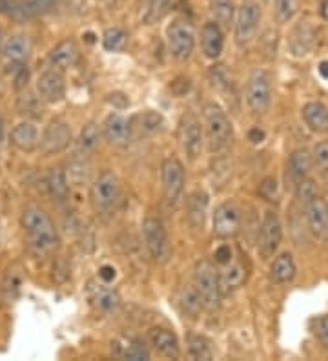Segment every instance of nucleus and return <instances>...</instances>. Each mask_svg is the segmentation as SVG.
Returning <instances> with one entry per match:
<instances>
[{"instance_id": "obj_1", "label": "nucleus", "mask_w": 328, "mask_h": 361, "mask_svg": "<svg viewBox=\"0 0 328 361\" xmlns=\"http://www.w3.org/2000/svg\"><path fill=\"white\" fill-rule=\"evenodd\" d=\"M20 225L28 239L31 254L37 257H48L59 248V233L51 217L39 207H30L22 212Z\"/></svg>"}, {"instance_id": "obj_2", "label": "nucleus", "mask_w": 328, "mask_h": 361, "mask_svg": "<svg viewBox=\"0 0 328 361\" xmlns=\"http://www.w3.org/2000/svg\"><path fill=\"white\" fill-rule=\"evenodd\" d=\"M202 128H205V139L208 142L210 152L226 150L233 139L232 123L228 119L226 111L215 102H208L202 108Z\"/></svg>"}, {"instance_id": "obj_3", "label": "nucleus", "mask_w": 328, "mask_h": 361, "mask_svg": "<svg viewBox=\"0 0 328 361\" xmlns=\"http://www.w3.org/2000/svg\"><path fill=\"white\" fill-rule=\"evenodd\" d=\"M193 286L202 298L205 309L215 310L221 305V283H219V272L210 259L197 261L193 270Z\"/></svg>"}, {"instance_id": "obj_4", "label": "nucleus", "mask_w": 328, "mask_h": 361, "mask_svg": "<svg viewBox=\"0 0 328 361\" xmlns=\"http://www.w3.org/2000/svg\"><path fill=\"white\" fill-rule=\"evenodd\" d=\"M119 197H121V186H119L117 176L109 170H102L90 188V199H92L93 208L99 214H109L117 207Z\"/></svg>"}, {"instance_id": "obj_5", "label": "nucleus", "mask_w": 328, "mask_h": 361, "mask_svg": "<svg viewBox=\"0 0 328 361\" xmlns=\"http://www.w3.org/2000/svg\"><path fill=\"white\" fill-rule=\"evenodd\" d=\"M177 141H179L181 150L188 157V161L199 159L202 146H205V128H202L201 119L192 111H186L179 119Z\"/></svg>"}, {"instance_id": "obj_6", "label": "nucleus", "mask_w": 328, "mask_h": 361, "mask_svg": "<svg viewBox=\"0 0 328 361\" xmlns=\"http://www.w3.org/2000/svg\"><path fill=\"white\" fill-rule=\"evenodd\" d=\"M245 101L254 115H265L272 102V79L267 70H254L248 77Z\"/></svg>"}, {"instance_id": "obj_7", "label": "nucleus", "mask_w": 328, "mask_h": 361, "mask_svg": "<svg viewBox=\"0 0 328 361\" xmlns=\"http://www.w3.org/2000/svg\"><path fill=\"white\" fill-rule=\"evenodd\" d=\"M262 11L257 0H245L237 8L236 20H233V33H236V42L239 46H248L257 35L259 26H261Z\"/></svg>"}, {"instance_id": "obj_8", "label": "nucleus", "mask_w": 328, "mask_h": 361, "mask_svg": "<svg viewBox=\"0 0 328 361\" xmlns=\"http://www.w3.org/2000/svg\"><path fill=\"white\" fill-rule=\"evenodd\" d=\"M168 48L175 61L184 62L192 57L195 48V30L186 18H174L166 27Z\"/></svg>"}, {"instance_id": "obj_9", "label": "nucleus", "mask_w": 328, "mask_h": 361, "mask_svg": "<svg viewBox=\"0 0 328 361\" xmlns=\"http://www.w3.org/2000/svg\"><path fill=\"white\" fill-rule=\"evenodd\" d=\"M142 235H145L146 248L155 263H164L170 257V239L168 232L162 225V221L157 217H146L142 223Z\"/></svg>"}, {"instance_id": "obj_10", "label": "nucleus", "mask_w": 328, "mask_h": 361, "mask_svg": "<svg viewBox=\"0 0 328 361\" xmlns=\"http://www.w3.org/2000/svg\"><path fill=\"white\" fill-rule=\"evenodd\" d=\"M71 141H73V133H71L70 124L64 119H53L40 135L39 150L44 155H57L68 150Z\"/></svg>"}, {"instance_id": "obj_11", "label": "nucleus", "mask_w": 328, "mask_h": 361, "mask_svg": "<svg viewBox=\"0 0 328 361\" xmlns=\"http://www.w3.org/2000/svg\"><path fill=\"white\" fill-rule=\"evenodd\" d=\"M241 208L233 201L219 204L212 217V232L217 239H232L241 230Z\"/></svg>"}, {"instance_id": "obj_12", "label": "nucleus", "mask_w": 328, "mask_h": 361, "mask_svg": "<svg viewBox=\"0 0 328 361\" xmlns=\"http://www.w3.org/2000/svg\"><path fill=\"white\" fill-rule=\"evenodd\" d=\"M161 180L164 199L170 204H175L183 197L184 183H186V173H184V166L179 159L168 157L162 161Z\"/></svg>"}, {"instance_id": "obj_13", "label": "nucleus", "mask_w": 328, "mask_h": 361, "mask_svg": "<svg viewBox=\"0 0 328 361\" xmlns=\"http://www.w3.org/2000/svg\"><path fill=\"white\" fill-rule=\"evenodd\" d=\"M283 241V226L277 217L276 212H265L261 221V228H259V238H257V250L265 259L272 257L281 247Z\"/></svg>"}, {"instance_id": "obj_14", "label": "nucleus", "mask_w": 328, "mask_h": 361, "mask_svg": "<svg viewBox=\"0 0 328 361\" xmlns=\"http://www.w3.org/2000/svg\"><path fill=\"white\" fill-rule=\"evenodd\" d=\"M86 295L93 309H97L99 312H114L121 305L119 292L115 290L114 286H109V283L102 281V279H92V281L87 283Z\"/></svg>"}, {"instance_id": "obj_15", "label": "nucleus", "mask_w": 328, "mask_h": 361, "mask_svg": "<svg viewBox=\"0 0 328 361\" xmlns=\"http://www.w3.org/2000/svg\"><path fill=\"white\" fill-rule=\"evenodd\" d=\"M305 207V217L308 230L312 232V235L317 239H327L328 238V203L320 195H314V197L308 201V203L303 204Z\"/></svg>"}, {"instance_id": "obj_16", "label": "nucleus", "mask_w": 328, "mask_h": 361, "mask_svg": "<svg viewBox=\"0 0 328 361\" xmlns=\"http://www.w3.org/2000/svg\"><path fill=\"white\" fill-rule=\"evenodd\" d=\"M37 93L44 102L57 104L66 97V80L62 71L49 68L37 80Z\"/></svg>"}, {"instance_id": "obj_17", "label": "nucleus", "mask_w": 328, "mask_h": 361, "mask_svg": "<svg viewBox=\"0 0 328 361\" xmlns=\"http://www.w3.org/2000/svg\"><path fill=\"white\" fill-rule=\"evenodd\" d=\"M148 343L157 354L170 360H177L181 356L179 339L170 329L164 326H153L148 331Z\"/></svg>"}, {"instance_id": "obj_18", "label": "nucleus", "mask_w": 328, "mask_h": 361, "mask_svg": "<svg viewBox=\"0 0 328 361\" xmlns=\"http://www.w3.org/2000/svg\"><path fill=\"white\" fill-rule=\"evenodd\" d=\"M102 137L111 146H126L131 137L130 121L121 114H109L101 124Z\"/></svg>"}, {"instance_id": "obj_19", "label": "nucleus", "mask_w": 328, "mask_h": 361, "mask_svg": "<svg viewBox=\"0 0 328 361\" xmlns=\"http://www.w3.org/2000/svg\"><path fill=\"white\" fill-rule=\"evenodd\" d=\"M80 57L79 44L73 39H64L49 51L48 64L49 68L59 71H66L73 68Z\"/></svg>"}, {"instance_id": "obj_20", "label": "nucleus", "mask_w": 328, "mask_h": 361, "mask_svg": "<svg viewBox=\"0 0 328 361\" xmlns=\"http://www.w3.org/2000/svg\"><path fill=\"white\" fill-rule=\"evenodd\" d=\"M210 197L205 190L197 188L186 199V221L192 230H201L208 217Z\"/></svg>"}, {"instance_id": "obj_21", "label": "nucleus", "mask_w": 328, "mask_h": 361, "mask_svg": "<svg viewBox=\"0 0 328 361\" xmlns=\"http://www.w3.org/2000/svg\"><path fill=\"white\" fill-rule=\"evenodd\" d=\"M312 154L305 148H299V150H293L290 154L288 161H286V180L290 185H299L303 179L308 177L312 170Z\"/></svg>"}, {"instance_id": "obj_22", "label": "nucleus", "mask_w": 328, "mask_h": 361, "mask_svg": "<svg viewBox=\"0 0 328 361\" xmlns=\"http://www.w3.org/2000/svg\"><path fill=\"white\" fill-rule=\"evenodd\" d=\"M9 141L17 150L24 152V154H31V152H35L39 148V130L31 121L18 123L9 133Z\"/></svg>"}, {"instance_id": "obj_23", "label": "nucleus", "mask_w": 328, "mask_h": 361, "mask_svg": "<svg viewBox=\"0 0 328 361\" xmlns=\"http://www.w3.org/2000/svg\"><path fill=\"white\" fill-rule=\"evenodd\" d=\"M201 49L205 53L206 59L215 61L221 57V53L224 49V33L223 30L210 20L201 27Z\"/></svg>"}, {"instance_id": "obj_24", "label": "nucleus", "mask_w": 328, "mask_h": 361, "mask_svg": "<svg viewBox=\"0 0 328 361\" xmlns=\"http://www.w3.org/2000/svg\"><path fill=\"white\" fill-rule=\"evenodd\" d=\"M111 350L117 357L121 360H131V361H146L150 360V348L146 347L142 341L135 338H128V336H123V338H117L111 343Z\"/></svg>"}, {"instance_id": "obj_25", "label": "nucleus", "mask_w": 328, "mask_h": 361, "mask_svg": "<svg viewBox=\"0 0 328 361\" xmlns=\"http://www.w3.org/2000/svg\"><path fill=\"white\" fill-rule=\"evenodd\" d=\"M301 117L308 130L314 133L328 132V106L320 101H310L303 106Z\"/></svg>"}, {"instance_id": "obj_26", "label": "nucleus", "mask_w": 328, "mask_h": 361, "mask_svg": "<svg viewBox=\"0 0 328 361\" xmlns=\"http://www.w3.org/2000/svg\"><path fill=\"white\" fill-rule=\"evenodd\" d=\"M219 272V283H221V292H230L239 288L243 283L246 281V269L245 264L239 259L233 257L232 261H228L226 264L221 267Z\"/></svg>"}, {"instance_id": "obj_27", "label": "nucleus", "mask_w": 328, "mask_h": 361, "mask_svg": "<svg viewBox=\"0 0 328 361\" xmlns=\"http://www.w3.org/2000/svg\"><path fill=\"white\" fill-rule=\"evenodd\" d=\"M298 274V267H296V261L290 252H283L279 256L274 257L270 264V279L277 285H284V283H290Z\"/></svg>"}, {"instance_id": "obj_28", "label": "nucleus", "mask_w": 328, "mask_h": 361, "mask_svg": "<svg viewBox=\"0 0 328 361\" xmlns=\"http://www.w3.org/2000/svg\"><path fill=\"white\" fill-rule=\"evenodd\" d=\"M46 186H48L49 197L55 203L62 204L70 197V180L62 168H51L46 177Z\"/></svg>"}, {"instance_id": "obj_29", "label": "nucleus", "mask_w": 328, "mask_h": 361, "mask_svg": "<svg viewBox=\"0 0 328 361\" xmlns=\"http://www.w3.org/2000/svg\"><path fill=\"white\" fill-rule=\"evenodd\" d=\"M164 126V117L157 111H145V114L135 115L133 119L130 121L131 133H139V135H153V133H159Z\"/></svg>"}, {"instance_id": "obj_30", "label": "nucleus", "mask_w": 328, "mask_h": 361, "mask_svg": "<svg viewBox=\"0 0 328 361\" xmlns=\"http://www.w3.org/2000/svg\"><path fill=\"white\" fill-rule=\"evenodd\" d=\"M314 27L308 23H301L296 30H293L292 37H290V51L296 57H305L314 48Z\"/></svg>"}, {"instance_id": "obj_31", "label": "nucleus", "mask_w": 328, "mask_h": 361, "mask_svg": "<svg viewBox=\"0 0 328 361\" xmlns=\"http://www.w3.org/2000/svg\"><path fill=\"white\" fill-rule=\"evenodd\" d=\"M236 11L237 8L233 0H212V4H210L212 20H214L221 30H228L230 26H233Z\"/></svg>"}, {"instance_id": "obj_32", "label": "nucleus", "mask_w": 328, "mask_h": 361, "mask_svg": "<svg viewBox=\"0 0 328 361\" xmlns=\"http://www.w3.org/2000/svg\"><path fill=\"white\" fill-rule=\"evenodd\" d=\"M4 57L11 62H17L22 64L24 61H28L31 53V42L26 35H13L6 40L4 48H2Z\"/></svg>"}, {"instance_id": "obj_33", "label": "nucleus", "mask_w": 328, "mask_h": 361, "mask_svg": "<svg viewBox=\"0 0 328 361\" xmlns=\"http://www.w3.org/2000/svg\"><path fill=\"white\" fill-rule=\"evenodd\" d=\"M101 139H102V132H101V126L97 123H87L84 124L83 130L79 133V139H77V145H79V154L83 155H90L95 154L99 145H101Z\"/></svg>"}, {"instance_id": "obj_34", "label": "nucleus", "mask_w": 328, "mask_h": 361, "mask_svg": "<svg viewBox=\"0 0 328 361\" xmlns=\"http://www.w3.org/2000/svg\"><path fill=\"white\" fill-rule=\"evenodd\" d=\"M177 305H179L181 312L188 317H197L199 314H201V310L205 309L202 298L199 295V292H197V288L193 285L184 286L183 290L179 292Z\"/></svg>"}, {"instance_id": "obj_35", "label": "nucleus", "mask_w": 328, "mask_h": 361, "mask_svg": "<svg viewBox=\"0 0 328 361\" xmlns=\"http://www.w3.org/2000/svg\"><path fill=\"white\" fill-rule=\"evenodd\" d=\"M42 99L37 97L35 93L26 92L24 95L18 97L17 108L18 114L26 119H40L42 117Z\"/></svg>"}, {"instance_id": "obj_36", "label": "nucleus", "mask_w": 328, "mask_h": 361, "mask_svg": "<svg viewBox=\"0 0 328 361\" xmlns=\"http://www.w3.org/2000/svg\"><path fill=\"white\" fill-rule=\"evenodd\" d=\"M0 15L17 20V23H26L33 15L30 13V9L22 0H0Z\"/></svg>"}, {"instance_id": "obj_37", "label": "nucleus", "mask_w": 328, "mask_h": 361, "mask_svg": "<svg viewBox=\"0 0 328 361\" xmlns=\"http://www.w3.org/2000/svg\"><path fill=\"white\" fill-rule=\"evenodd\" d=\"M128 42V33L123 27H108V30L102 33V48L106 51H123L126 48Z\"/></svg>"}, {"instance_id": "obj_38", "label": "nucleus", "mask_w": 328, "mask_h": 361, "mask_svg": "<svg viewBox=\"0 0 328 361\" xmlns=\"http://www.w3.org/2000/svg\"><path fill=\"white\" fill-rule=\"evenodd\" d=\"M188 354L193 360H212L214 357L210 343L206 341V338L197 334L188 336Z\"/></svg>"}, {"instance_id": "obj_39", "label": "nucleus", "mask_w": 328, "mask_h": 361, "mask_svg": "<svg viewBox=\"0 0 328 361\" xmlns=\"http://www.w3.org/2000/svg\"><path fill=\"white\" fill-rule=\"evenodd\" d=\"M299 9V0H274V13L277 23L288 24Z\"/></svg>"}, {"instance_id": "obj_40", "label": "nucleus", "mask_w": 328, "mask_h": 361, "mask_svg": "<svg viewBox=\"0 0 328 361\" xmlns=\"http://www.w3.org/2000/svg\"><path fill=\"white\" fill-rule=\"evenodd\" d=\"M80 159H73L70 163V166H68V170H70V173H66L68 176V180L70 183H73V185H83L84 180L87 179V170H90V166H87V155H83L79 154Z\"/></svg>"}, {"instance_id": "obj_41", "label": "nucleus", "mask_w": 328, "mask_h": 361, "mask_svg": "<svg viewBox=\"0 0 328 361\" xmlns=\"http://www.w3.org/2000/svg\"><path fill=\"white\" fill-rule=\"evenodd\" d=\"M22 2H24L26 8L30 9V13L33 15V17H37V15L53 11V9L59 8L64 0H22Z\"/></svg>"}, {"instance_id": "obj_42", "label": "nucleus", "mask_w": 328, "mask_h": 361, "mask_svg": "<svg viewBox=\"0 0 328 361\" xmlns=\"http://www.w3.org/2000/svg\"><path fill=\"white\" fill-rule=\"evenodd\" d=\"M312 164L315 168H320L321 172H328V141H321L314 146Z\"/></svg>"}, {"instance_id": "obj_43", "label": "nucleus", "mask_w": 328, "mask_h": 361, "mask_svg": "<svg viewBox=\"0 0 328 361\" xmlns=\"http://www.w3.org/2000/svg\"><path fill=\"white\" fill-rule=\"evenodd\" d=\"M314 195H317V192H315V185L314 180H310L308 177L306 179H303L299 185H296V197H298L299 203H308Z\"/></svg>"}, {"instance_id": "obj_44", "label": "nucleus", "mask_w": 328, "mask_h": 361, "mask_svg": "<svg viewBox=\"0 0 328 361\" xmlns=\"http://www.w3.org/2000/svg\"><path fill=\"white\" fill-rule=\"evenodd\" d=\"M210 82L214 88H228L230 86V77H228L226 66L223 64H217L210 70Z\"/></svg>"}, {"instance_id": "obj_45", "label": "nucleus", "mask_w": 328, "mask_h": 361, "mask_svg": "<svg viewBox=\"0 0 328 361\" xmlns=\"http://www.w3.org/2000/svg\"><path fill=\"white\" fill-rule=\"evenodd\" d=\"M312 331H314L315 338L328 348V316L315 317L312 322Z\"/></svg>"}, {"instance_id": "obj_46", "label": "nucleus", "mask_w": 328, "mask_h": 361, "mask_svg": "<svg viewBox=\"0 0 328 361\" xmlns=\"http://www.w3.org/2000/svg\"><path fill=\"white\" fill-rule=\"evenodd\" d=\"M265 190H268V194H262L265 197L268 199V201H277V197H279V185H277L276 179H267L265 183L261 185V192H265Z\"/></svg>"}, {"instance_id": "obj_47", "label": "nucleus", "mask_w": 328, "mask_h": 361, "mask_svg": "<svg viewBox=\"0 0 328 361\" xmlns=\"http://www.w3.org/2000/svg\"><path fill=\"white\" fill-rule=\"evenodd\" d=\"M232 259H233V252L228 245H221V247L215 250V263H217L219 267H223V264H226L228 261H232Z\"/></svg>"}, {"instance_id": "obj_48", "label": "nucleus", "mask_w": 328, "mask_h": 361, "mask_svg": "<svg viewBox=\"0 0 328 361\" xmlns=\"http://www.w3.org/2000/svg\"><path fill=\"white\" fill-rule=\"evenodd\" d=\"M28 77H30V73H28V70H26V68H24V66H20V70H18V73H17V75H15V88H17V90L26 88Z\"/></svg>"}, {"instance_id": "obj_49", "label": "nucleus", "mask_w": 328, "mask_h": 361, "mask_svg": "<svg viewBox=\"0 0 328 361\" xmlns=\"http://www.w3.org/2000/svg\"><path fill=\"white\" fill-rule=\"evenodd\" d=\"M114 278H115V269H111V267H102L101 272H99V279L109 283Z\"/></svg>"}, {"instance_id": "obj_50", "label": "nucleus", "mask_w": 328, "mask_h": 361, "mask_svg": "<svg viewBox=\"0 0 328 361\" xmlns=\"http://www.w3.org/2000/svg\"><path fill=\"white\" fill-rule=\"evenodd\" d=\"M248 139L254 142V145H259V142H262V139H265V132L259 128H254L248 133Z\"/></svg>"}, {"instance_id": "obj_51", "label": "nucleus", "mask_w": 328, "mask_h": 361, "mask_svg": "<svg viewBox=\"0 0 328 361\" xmlns=\"http://www.w3.org/2000/svg\"><path fill=\"white\" fill-rule=\"evenodd\" d=\"M317 71H320V75L323 77V79H328V61L321 62L320 68H317Z\"/></svg>"}, {"instance_id": "obj_52", "label": "nucleus", "mask_w": 328, "mask_h": 361, "mask_svg": "<svg viewBox=\"0 0 328 361\" xmlns=\"http://www.w3.org/2000/svg\"><path fill=\"white\" fill-rule=\"evenodd\" d=\"M0 48H2V30H0Z\"/></svg>"}, {"instance_id": "obj_53", "label": "nucleus", "mask_w": 328, "mask_h": 361, "mask_svg": "<svg viewBox=\"0 0 328 361\" xmlns=\"http://www.w3.org/2000/svg\"><path fill=\"white\" fill-rule=\"evenodd\" d=\"M142 2H146V4H152V2H155V0H142Z\"/></svg>"}]
</instances>
